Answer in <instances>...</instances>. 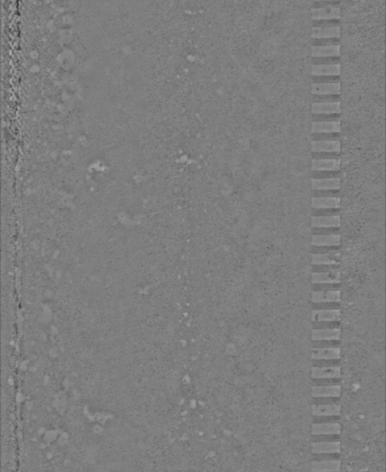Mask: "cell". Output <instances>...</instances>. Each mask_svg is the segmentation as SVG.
<instances>
[{
	"label": "cell",
	"instance_id": "obj_1",
	"mask_svg": "<svg viewBox=\"0 0 386 472\" xmlns=\"http://www.w3.org/2000/svg\"><path fill=\"white\" fill-rule=\"evenodd\" d=\"M314 6L320 8H312V20H340L341 19V2H313Z\"/></svg>",
	"mask_w": 386,
	"mask_h": 472
},
{
	"label": "cell",
	"instance_id": "obj_2",
	"mask_svg": "<svg viewBox=\"0 0 386 472\" xmlns=\"http://www.w3.org/2000/svg\"><path fill=\"white\" fill-rule=\"evenodd\" d=\"M341 424L339 422H324L312 424V436L340 435Z\"/></svg>",
	"mask_w": 386,
	"mask_h": 472
},
{
	"label": "cell",
	"instance_id": "obj_3",
	"mask_svg": "<svg viewBox=\"0 0 386 472\" xmlns=\"http://www.w3.org/2000/svg\"><path fill=\"white\" fill-rule=\"evenodd\" d=\"M312 78L319 77H340L341 64L329 65H312Z\"/></svg>",
	"mask_w": 386,
	"mask_h": 472
},
{
	"label": "cell",
	"instance_id": "obj_4",
	"mask_svg": "<svg viewBox=\"0 0 386 472\" xmlns=\"http://www.w3.org/2000/svg\"><path fill=\"white\" fill-rule=\"evenodd\" d=\"M340 441L312 442V454H340Z\"/></svg>",
	"mask_w": 386,
	"mask_h": 472
},
{
	"label": "cell",
	"instance_id": "obj_5",
	"mask_svg": "<svg viewBox=\"0 0 386 472\" xmlns=\"http://www.w3.org/2000/svg\"><path fill=\"white\" fill-rule=\"evenodd\" d=\"M341 413L340 403L318 404L312 406L313 417H339Z\"/></svg>",
	"mask_w": 386,
	"mask_h": 472
},
{
	"label": "cell",
	"instance_id": "obj_6",
	"mask_svg": "<svg viewBox=\"0 0 386 472\" xmlns=\"http://www.w3.org/2000/svg\"><path fill=\"white\" fill-rule=\"evenodd\" d=\"M340 95H341V82L339 83H313L312 82V95L313 96Z\"/></svg>",
	"mask_w": 386,
	"mask_h": 472
},
{
	"label": "cell",
	"instance_id": "obj_7",
	"mask_svg": "<svg viewBox=\"0 0 386 472\" xmlns=\"http://www.w3.org/2000/svg\"><path fill=\"white\" fill-rule=\"evenodd\" d=\"M311 146L313 153L341 152L340 140H312Z\"/></svg>",
	"mask_w": 386,
	"mask_h": 472
},
{
	"label": "cell",
	"instance_id": "obj_8",
	"mask_svg": "<svg viewBox=\"0 0 386 472\" xmlns=\"http://www.w3.org/2000/svg\"><path fill=\"white\" fill-rule=\"evenodd\" d=\"M341 37V24L336 27H313L312 28V39L313 40H324V39H340Z\"/></svg>",
	"mask_w": 386,
	"mask_h": 472
},
{
	"label": "cell",
	"instance_id": "obj_9",
	"mask_svg": "<svg viewBox=\"0 0 386 472\" xmlns=\"http://www.w3.org/2000/svg\"><path fill=\"white\" fill-rule=\"evenodd\" d=\"M341 376L340 366H326L312 368L313 379H339Z\"/></svg>",
	"mask_w": 386,
	"mask_h": 472
},
{
	"label": "cell",
	"instance_id": "obj_10",
	"mask_svg": "<svg viewBox=\"0 0 386 472\" xmlns=\"http://www.w3.org/2000/svg\"><path fill=\"white\" fill-rule=\"evenodd\" d=\"M313 284H332L340 282V271L339 268H334L328 272L313 273Z\"/></svg>",
	"mask_w": 386,
	"mask_h": 472
},
{
	"label": "cell",
	"instance_id": "obj_11",
	"mask_svg": "<svg viewBox=\"0 0 386 472\" xmlns=\"http://www.w3.org/2000/svg\"><path fill=\"white\" fill-rule=\"evenodd\" d=\"M340 252L339 249L331 251L324 254H314L313 265L314 266H336L339 264Z\"/></svg>",
	"mask_w": 386,
	"mask_h": 472
},
{
	"label": "cell",
	"instance_id": "obj_12",
	"mask_svg": "<svg viewBox=\"0 0 386 472\" xmlns=\"http://www.w3.org/2000/svg\"><path fill=\"white\" fill-rule=\"evenodd\" d=\"M341 103H313L312 104V114H340Z\"/></svg>",
	"mask_w": 386,
	"mask_h": 472
},
{
	"label": "cell",
	"instance_id": "obj_13",
	"mask_svg": "<svg viewBox=\"0 0 386 472\" xmlns=\"http://www.w3.org/2000/svg\"><path fill=\"white\" fill-rule=\"evenodd\" d=\"M341 177L337 178H312V189L313 191L322 190H340Z\"/></svg>",
	"mask_w": 386,
	"mask_h": 472
},
{
	"label": "cell",
	"instance_id": "obj_14",
	"mask_svg": "<svg viewBox=\"0 0 386 472\" xmlns=\"http://www.w3.org/2000/svg\"><path fill=\"white\" fill-rule=\"evenodd\" d=\"M341 395V387L336 386H313L312 397H339Z\"/></svg>",
	"mask_w": 386,
	"mask_h": 472
},
{
	"label": "cell",
	"instance_id": "obj_15",
	"mask_svg": "<svg viewBox=\"0 0 386 472\" xmlns=\"http://www.w3.org/2000/svg\"><path fill=\"white\" fill-rule=\"evenodd\" d=\"M341 206V199L336 197L328 198H312L313 209H339Z\"/></svg>",
	"mask_w": 386,
	"mask_h": 472
},
{
	"label": "cell",
	"instance_id": "obj_16",
	"mask_svg": "<svg viewBox=\"0 0 386 472\" xmlns=\"http://www.w3.org/2000/svg\"><path fill=\"white\" fill-rule=\"evenodd\" d=\"M340 122H312V134H340Z\"/></svg>",
	"mask_w": 386,
	"mask_h": 472
},
{
	"label": "cell",
	"instance_id": "obj_17",
	"mask_svg": "<svg viewBox=\"0 0 386 472\" xmlns=\"http://www.w3.org/2000/svg\"><path fill=\"white\" fill-rule=\"evenodd\" d=\"M341 160H312L313 172H340Z\"/></svg>",
	"mask_w": 386,
	"mask_h": 472
},
{
	"label": "cell",
	"instance_id": "obj_18",
	"mask_svg": "<svg viewBox=\"0 0 386 472\" xmlns=\"http://www.w3.org/2000/svg\"><path fill=\"white\" fill-rule=\"evenodd\" d=\"M340 300H341V293L339 290L313 292L312 293V301L314 303L339 302Z\"/></svg>",
	"mask_w": 386,
	"mask_h": 472
},
{
	"label": "cell",
	"instance_id": "obj_19",
	"mask_svg": "<svg viewBox=\"0 0 386 472\" xmlns=\"http://www.w3.org/2000/svg\"><path fill=\"white\" fill-rule=\"evenodd\" d=\"M312 226L314 229L339 228L340 215L339 216H313Z\"/></svg>",
	"mask_w": 386,
	"mask_h": 472
},
{
	"label": "cell",
	"instance_id": "obj_20",
	"mask_svg": "<svg viewBox=\"0 0 386 472\" xmlns=\"http://www.w3.org/2000/svg\"><path fill=\"white\" fill-rule=\"evenodd\" d=\"M341 318V312L339 310H314L313 312V321L317 322H338L339 323Z\"/></svg>",
	"mask_w": 386,
	"mask_h": 472
},
{
	"label": "cell",
	"instance_id": "obj_21",
	"mask_svg": "<svg viewBox=\"0 0 386 472\" xmlns=\"http://www.w3.org/2000/svg\"><path fill=\"white\" fill-rule=\"evenodd\" d=\"M341 44L329 46L312 45V57H340Z\"/></svg>",
	"mask_w": 386,
	"mask_h": 472
},
{
	"label": "cell",
	"instance_id": "obj_22",
	"mask_svg": "<svg viewBox=\"0 0 386 472\" xmlns=\"http://www.w3.org/2000/svg\"><path fill=\"white\" fill-rule=\"evenodd\" d=\"M341 242L339 234H327V235L313 236V246H325V247H339Z\"/></svg>",
	"mask_w": 386,
	"mask_h": 472
},
{
	"label": "cell",
	"instance_id": "obj_23",
	"mask_svg": "<svg viewBox=\"0 0 386 472\" xmlns=\"http://www.w3.org/2000/svg\"><path fill=\"white\" fill-rule=\"evenodd\" d=\"M340 460L312 461V472H340Z\"/></svg>",
	"mask_w": 386,
	"mask_h": 472
},
{
	"label": "cell",
	"instance_id": "obj_24",
	"mask_svg": "<svg viewBox=\"0 0 386 472\" xmlns=\"http://www.w3.org/2000/svg\"><path fill=\"white\" fill-rule=\"evenodd\" d=\"M341 337V329L339 328H322L313 331V340H339Z\"/></svg>",
	"mask_w": 386,
	"mask_h": 472
},
{
	"label": "cell",
	"instance_id": "obj_25",
	"mask_svg": "<svg viewBox=\"0 0 386 472\" xmlns=\"http://www.w3.org/2000/svg\"><path fill=\"white\" fill-rule=\"evenodd\" d=\"M313 361L321 360L340 359V348H324V349H313Z\"/></svg>",
	"mask_w": 386,
	"mask_h": 472
},
{
	"label": "cell",
	"instance_id": "obj_26",
	"mask_svg": "<svg viewBox=\"0 0 386 472\" xmlns=\"http://www.w3.org/2000/svg\"><path fill=\"white\" fill-rule=\"evenodd\" d=\"M313 122H340L341 114H320L312 115Z\"/></svg>",
	"mask_w": 386,
	"mask_h": 472
},
{
	"label": "cell",
	"instance_id": "obj_27",
	"mask_svg": "<svg viewBox=\"0 0 386 472\" xmlns=\"http://www.w3.org/2000/svg\"><path fill=\"white\" fill-rule=\"evenodd\" d=\"M313 160H341V152H322L313 153Z\"/></svg>",
	"mask_w": 386,
	"mask_h": 472
},
{
	"label": "cell",
	"instance_id": "obj_28",
	"mask_svg": "<svg viewBox=\"0 0 386 472\" xmlns=\"http://www.w3.org/2000/svg\"><path fill=\"white\" fill-rule=\"evenodd\" d=\"M313 65H329V64H340V57H313Z\"/></svg>",
	"mask_w": 386,
	"mask_h": 472
},
{
	"label": "cell",
	"instance_id": "obj_29",
	"mask_svg": "<svg viewBox=\"0 0 386 472\" xmlns=\"http://www.w3.org/2000/svg\"><path fill=\"white\" fill-rule=\"evenodd\" d=\"M339 340H321L314 341V349H324V348H339Z\"/></svg>",
	"mask_w": 386,
	"mask_h": 472
},
{
	"label": "cell",
	"instance_id": "obj_30",
	"mask_svg": "<svg viewBox=\"0 0 386 472\" xmlns=\"http://www.w3.org/2000/svg\"><path fill=\"white\" fill-rule=\"evenodd\" d=\"M340 102V95L313 96V103H337Z\"/></svg>",
	"mask_w": 386,
	"mask_h": 472
},
{
	"label": "cell",
	"instance_id": "obj_31",
	"mask_svg": "<svg viewBox=\"0 0 386 472\" xmlns=\"http://www.w3.org/2000/svg\"><path fill=\"white\" fill-rule=\"evenodd\" d=\"M312 23H313V27H319V28L336 27V26H340L341 19L340 20H313Z\"/></svg>",
	"mask_w": 386,
	"mask_h": 472
},
{
	"label": "cell",
	"instance_id": "obj_32",
	"mask_svg": "<svg viewBox=\"0 0 386 472\" xmlns=\"http://www.w3.org/2000/svg\"><path fill=\"white\" fill-rule=\"evenodd\" d=\"M340 191L339 190H322V191H313V197L316 198H328V197H336L340 198Z\"/></svg>",
	"mask_w": 386,
	"mask_h": 472
},
{
	"label": "cell",
	"instance_id": "obj_33",
	"mask_svg": "<svg viewBox=\"0 0 386 472\" xmlns=\"http://www.w3.org/2000/svg\"><path fill=\"white\" fill-rule=\"evenodd\" d=\"M340 39H324V40H313V45L315 46H329V45H340Z\"/></svg>",
	"mask_w": 386,
	"mask_h": 472
},
{
	"label": "cell",
	"instance_id": "obj_34",
	"mask_svg": "<svg viewBox=\"0 0 386 472\" xmlns=\"http://www.w3.org/2000/svg\"><path fill=\"white\" fill-rule=\"evenodd\" d=\"M339 302H324L314 303V310H339Z\"/></svg>",
	"mask_w": 386,
	"mask_h": 472
},
{
	"label": "cell",
	"instance_id": "obj_35",
	"mask_svg": "<svg viewBox=\"0 0 386 472\" xmlns=\"http://www.w3.org/2000/svg\"><path fill=\"white\" fill-rule=\"evenodd\" d=\"M314 216H339L340 215L339 209H313Z\"/></svg>",
	"mask_w": 386,
	"mask_h": 472
},
{
	"label": "cell",
	"instance_id": "obj_36",
	"mask_svg": "<svg viewBox=\"0 0 386 472\" xmlns=\"http://www.w3.org/2000/svg\"><path fill=\"white\" fill-rule=\"evenodd\" d=\"M313 366L315 367H326V366H339V360H321L313 361Z\"/></svg>",
	"mask_w": 386,
	"mask_h": 472
},
{
	"label": "cell",
	"instance_id": "obj_37",
	"mask_svg": "<svg viewBox=\"0 0 386 472\" xmlns=\"http://www.w3.org/2000/svg\"><path fill=\"white\" fill-rule=\"evenodd\" d=\"M334 290H339V284H314V292L334 291Z\"/></svg>",
	"mask_w": 386,
	"mask_h": 472
},
{
	"label": "cell",
	"instance_id": "obj_38",
	"mask_svg": "<svg viewBox=\"0 0 386 472\" xmlns=\"http://www.w3.org/2000/svg\"><path fill=\"white\" fill-rule=\"evenodd\" d=\"M340 327L338 322H320L314 323V329H322V328H339Z\"/></svg>",
	"mask_w": 386,
	"mask_h": 472
},
{
	"label": "cell",
	"instance_id": "obj_39",
	"mask_svg": "<svg viewBox=\"0 0 386 472\" xmlns=\"http://www.w3.org/2000/svg\"><path fill=\"white\" fill-rule=\"evenodd\" d=\"M314 234H317V235L339 234V228H321V229H314Z\"/></svg>",
	"mask_w": 386,
	"mask_h": 472
},
{
	"label": "cell",
	"instance_id": "obj_40",
	"mask_svg": "<svg viewBox=\"0 0 386 472\" xmlns=\"http://www.w3.org/2000/svg\"><path fill=\"white\" fill-rule=\"evenodd\" d=\"M313 386H336L339 385V379H313Z\"/></svg>",
	"mask_w": 386,
	"mask_h": 472
}]
</instances>
